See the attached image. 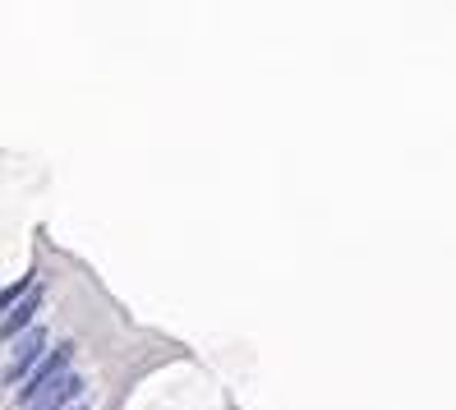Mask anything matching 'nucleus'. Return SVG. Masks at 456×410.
<instances>
[{
	"mask_svg": "<svg viewBox=\"0 0 456 410\" xmlns=\"http://www.w3.org/2000/svg\"><path fill=\"white\" fill-rule=\"evenodd\" d=\"M42 341H46L42 332H28V337L19 341V355H14V360H10V369H5V382H10V388H14V382H19L23 373H28V369H33V360H37Z\"/></svg>",
	"mask_w": 456,
	"mask_h": 410,
	"instance_id": "f03ea898",
	"label": "nucleus"
},
{
	"mask_svg": "<svg viewBox=\"0 0 456 410\" xmlns=\"http://www.w3.org/2000/svg\"><path fill=\"white\" fill-rule=\"evenodd\" d=\"M37 305H42V295L33 291V295L19 305V309H10V314H5V323H0V332H5V341H14V337H19V327L33 318V309H37Z\"/></svg>",
	"mask_w": 456,
	"mask_h": 410,
	"instance_id": "20e7f679",
	"label": "nucleus"
},
{
	"mask_svg": "<svg viewBox=\"0 0 456 410\" xmlns=\"http://www.w3.org/2000/svg\"><path fill=\"white\" fill-rule=\"evenodd\" d=\"M69 410H78V406H69Z\"/></svg>",
	"mask_w": 456,
	"mask_h": 410,
	"instance_id": "39448f33",
	"label": "nucleus"
},
{
	"mask_svg": "<svg viewBox=\"0 0 456 410\" xmlns=\"http://www.w3.org/2000/svg\"><path fill=\"white\" fill-rule=\"evenodd\" d=\"M69 360H74V341H61L56 350H51V360L33 373V382L23 388V397H19V401H23V410H33V406H37V401H42L51 388H56L61 378H69Z\"/></svg>",
	"mask_w": 456,
	"mask_h": 410,
	"instance_id": "f257e3e1",
	"label": "nucleus"
},
{
	"mask_svg": "<svg viewBox=\"0 0 456 410\" xmlns=\"http://www.w3.org/2000/svg\"><path fill=\"white\" fill-rule=\"evenodd\" d=\"M78 392H84V378H78V373H69V378H61L56 388H51V392H46V397H42L33 410H65V401H74Z\"/></svg>",
	"mask_w": 456,
	"mask_h": 410,
	"instance_id": "7ed1b4c3",
	"label": "nucleus"
}]
</instances>
